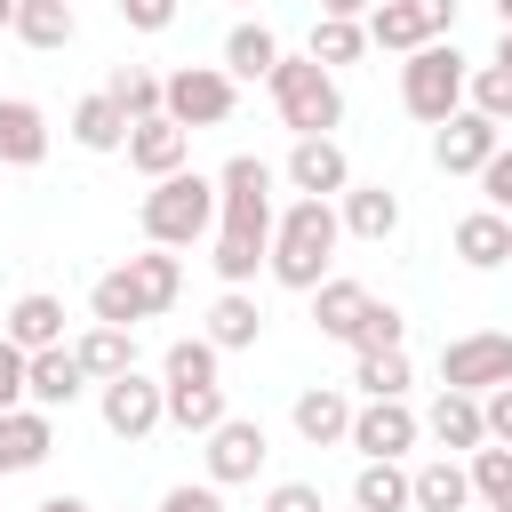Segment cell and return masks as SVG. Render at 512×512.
Returning a JSON list of instances; mask_svg holds the SVG:
<instances>
[{
  "label": "cell",
  "instance_id": "obj_19",
  "mask_svg": "<svg viewBox=\"0 0 512 512\" xmlns=\"http://www.w3.org/2000/svg\"><path fill=\"white\" fill-rule=\"evenodd\" d=\"M424 432H432L440 448H464V456H472V448L488 440V416H480V392H448V384H440V400H432V416H424Z\"/></svg>",
  "mask_w": 512,
  "mask_h": 512
},
{
  "label": "cell",
  "instance_id": "obj_4",
  "mask_svg": "<svg viewBox=\"0 0 512 512\" xmlns=\"http://www.w3.org/2000/svg\"><path fill=\"white\" fill-rule=\"evenodd\" d=\"M208 224H216V176L176 168V176H160V184L144 192V240H160V248H192Z\"/></svg>",
  "mask_w": 512,
  "mask_h": 512
},
{
  "label": "cell",
  "instance_id": "obj_36",
  "mask_svg": "<svg viewBox=\"0 0 512 512\" xmlns=\"http://www.w3.org/2000/svg\"><path fill=\"white\" fill-rule=\"evenodd\" d=\"M160 88H168V80H152L144 64H120V72L104 80V96H112L128 120H152V112H160Z\"/></svg>",
  "mask_w": 512,
  "mask_h": 512
},
{
  "label": "cell",
  "instance_id": "obj_12",
  "mask_svg": "<svg viewBox=\"0 0 512 512\" xmlns=\"http://www.w3.org/2000/svg\"><path fill=\"white\" fill-rule=\"evenodd\" d=\"M184 160H192V128H176L168 112H152V120L128 128V168H136V176L160 184V176H176Z\"/></svg>",
  "mask_w": 512,
  "mask_h": 512
},
{
  "label": "cell",
  "instance_id": "obj_48",
  "mask_svg": "<svg viewBox=\"0 0 512 512\" xmlns=\"http://www.w3.org/2000/svg\"><path fill=\"white\" fill-rule=\"evenodd\" d=\"M376 0H320V16H368Z\"/></svg>",
  "mask_w": 512,
  "mask_h": 512
},
{
  "label": "cell",
  "instance_id": "obj_5",
  "mask_svg": "<svg viewBox=\"0 0 512 512\" xmlns=\"http://www.w3.org/2000/svg\"><path fill=\"white\" fill-rule=\"evenodd\" d=\"M464 88H472V64L456 56V40H424L408 64H400V104L416 112V120H448V112H464Z\"/></svg>",
  "mask_w": 512,
  "mask_h": 512
},
{
  "label": "cell",
  "instance_id": "obj_39",
  "mask_svg": "<svg viewBox=\"0 0 512 512\" xmlns=\"http://www.w3.org/2000/svg\"><path fill=\"white\" fill-rule=\"evenodd\" d=\"M464 96H472V112H488V120H496V128H504V120H512V72H504V64H480V72H472V88H464Z\"/></svg>",
  "mask_w": 512,
  "mask_h": 512
},
{
  "label": "cell",
  "instance_id": "obj_10",
  "mask_svg": "<svg viewBox=\"0 0 512 512\" xmlns=\"http://www.w3.org/2000/svg\"><path fill=\"white\" fill-rule=\"evenodd\" d=\"M264 456H272V440H264V424H256V416H224V424L208 432V480H216V488L256 480V472H264Z\"/></svg>",
  "mask_w": 512,
  "mask_h": 512
},
{
  "label": "cell",
  "instance_id": "obj_24",
  "mask_svg": "<svg viewBox=\"0 0 512 512\" xmlns=\"http://www.w3.org/2000/svg\"><path fill=\"white\" fill-rule=\"evenodd\" d=\"M408 480H416V512H464L472 504V464H456V456H432Z\"/></svg>",
  "mask_w": 512,
  "mask_h": 512
},
{
  "label": "cell",
  "instance_id": "obj_52",
  "mask_svg": "<svg viewBox=\"0 0 512 512\" xmlns=\"http://www.w3.org/2000/svg\"><path fill=\"white\" fill-rule=\"evenodd\" d=\"M496 16H504V24H512V0H496Z\"/></svg>",
  "mask_w": 512,
  "mask_h": 512
},
{
  "label": "cell",
  "instance_id": "obj_17",
  "mask_svg": "<svg viewBox=\"0 0 512 512\" xmlns=\"http://www.w3.org/2000/svg\"><path fill=\"white\" fill-rule=\"evenodd\" d=\"M48 160V120L24 96H0V168H40Z\"/></svg>",
  "mask_w": 512,
  "mask_h": 512
},
{
  "label": "cell",
  "instance_id": "obj_15",
  "mask_svg": "<svg viewBox=\"0 0 512 512\" xmlns=\"http://www.w3.org/2000/svg\"><path fill=\"white\" fill-rule=\"evenodd\" d=\"M0 336H8V344H24V352L64 344V296H48V288L16 296V304H8V320H0Z\"/></svg>",
  "mask_w": 512,
  "mask_h": 512
},
{
  "label": "cell",
  "instance_id": "obj_53",
  "mask_svg": "<svg viewBox=\"0 0 512 512\" xmlns=\"http://www.w3.org/2000/svg\"><path fill=\"white\" fill-rule=\"evenodd\" d=\"M352 512H360V504H352Z\"/></svg>",
  "mask_w": 512,
  "mask_h": 512
},
{
  "label": "cell",
  "instance_id": "obj_37",
  "mask_svg": "<svg viewBox=\"0 0 512 512\" xmlns=\"http://www.w3.org/2000/svg\"><path fill=\"white\" fill-rule=\"evenodd\" d=\"M160 384H216V344L208 336H176L160 360Z\"/></svg>",
  "mask_w": 512,
  "mask_h": 512
},
{
  "label": "cell",
  "instance_id": "obj_23",
  "mask_svg": "<svg viewBox=\"0 0 512 512\" xmlns=\"http://www.w3.org/2000/svg\"><path fill=\"white\" fill-rule=\"evenodd\" d=\"M360 312H368V288H360V280H336V272H328V280L312 288V328H320V336H336V344H352V328H360Z\"/></svg>",
  "mask_w": 512,
  "mask_h": 512
},
{
  "label": "cell",
  "instance_id": "obj_49",
  "mask_svg": "<svg viewBox=\"0 0 512 512\" xmlns=\"http://www.w3.org/2000/svg\"><path fill=\"white\" fill-rule=\"evenodd\" d=\"M32 512H96V504H80V496H48V504H32Z\"/></svg>",
  "mask_w": 512,
  "mask_h": 512
},
{
  "label": "cell",
  "instance_id": "obj_21",
  "mask_svg": "<svg viewBox=\"0 0 512 512\" xmlns=\"http://www.w3.org/2000/svg\"><path fill=\"white\" fill-rule=\"evenodd\" d=\"M128 128H136V120H128L104 88L72 104V144H80V152H128Z\"/></svg>",
  "mask_w": 512,
  "mask_h": 512
},
{
  "label": "cell",
  "instance_id": "obj_43",
  "mask_svg": "<svg viewBox=\"0 0 512 512\" xmlns=\"http://www.w3.org/2000/svg\"><path fill=\"white\" fill-rule=\"evenodd\" d=\"M160 512H224V496H216V480H200V488L184 480V488H168V496H160Z\"/></svg>",
  "mask_w": 512,
  "mask_h": 512
},
{
  "label": "cell",
  "instance_id": "obj_16",
  "mask_svg": "<svg viewBox=\"0 0 512 512\" xmlns=\"http://www.w3.org/2000/svg\"><path fill=\"white\" fill-rule=\"evenodd\" d=\"M88 392V368H80V352L72 344H48V352H32V408H72Z\"/></svg>",
  "mask_w": 512,
  "mask_h": 512
},
{
  "label": "cell",
  "instance_id": "obj_2",
  "mask_svg": "<svg viewBox=\"0 0 512 512\" xmlns=\"http://www.w3.org/2000/svg\"><path fill=\"white\" fill-rule=\"evenodd\" d=\"M336 240H344V216L328 208V200H312V192H296V208H280V224H272V256H264V272L280 280V288H320L328 280V264H336Z\"/></svg>",
  "mask_w": 512,
  "mask_h": 512
},
{
  "label": "cell",
  "instance_id": "obj_13",
  "mask_svg": "<svg viewBox=\"0 0 512 512\" xmlns=\"http://www.w3.org/2000/svg\"><path fill=\"white\" fill-rule=\"evenodd\" d=\"M296 192H312V200H336L344 184H352V160H344V144L336 136H296V152H288V168H280Z\"/></svg>",
  "mask_w": 512,
  "mask_h": 512
},
{
  "label": "cell",
  "instance_id": "obj_35",
  "mask_svg": "<svg viewBox=\"0 0 512 512\" xmlns=\"http://www.w3.org/2000/svg\"><path fill=\"white\" fill-rule=\"evenodd\" d=\"M352 384H360L368 400H400V392H408V352H400V344H392V352H360V360H352Z\"/></svg>",
  "mask_w": 512,
  "mask_h": 512
},
{
  "label": "cell",
  "instance_id": "obj_9",
  "mask_svg": "<svg viewBox=\"0 0 512 512\" xmlns=\"http://www.w3.org/2000/svg\"><path fill=\"white\" fill-rule=\"evenodd\" d=\"M496 152H504V128H496L488 112H472V104H464V112H448V120H440V136H432L440 176H480Z\"/></svg>",
  "mask_w": 512,
  "mask_h": 512
},
{
  "label": "cell",
  "instance_id": "obj_6",
  "mask_svg": "<svg viewBox=\"0 0 512 512\" xmlns=\"http://www.w3.org/2000/svg\"><path fill=\"white\" fill-rule=\"evenodd\" d=\"M232 104H240V80H232L224 64H176L168 88H160V112H168L176 128H224Z\"/></svg>",
  "mask_w": 512,
  "mask_h": 512
},
{
  "label": "cell",
  "instance_id": "obj_40",
  "mask_svg": "<svg viewBox=\"0 0 512 512\" xmlns=\"http://www.w3.org/2000/svg\"><path fill=\"white\" fill-rule=\"evenodd\" d=\"M400 328H408V320H400L392 304H376V296H368V312H360V328H352V352H392V344H400Z\"/></svg>",
  "mask_w": 512,
  "mask_h": 512
},
{
  "label": "cell",
  "instance_id": "obj_3",
  "mask_svg": "<svg viewBox=\"0 0 512 512\" xmlns=\"http://www.w3.org/2000/svg\"><path fill=\"white\" fill-rule=\"evenodd\" d=\"M264 88L280 104V128H296V136H328L344 120V88H336V72L320 56H280Z\"/></svg>",
  "mask_w": 512,
  "mask_h": 512
},
{
  "label": "cell",
  "instance_id": "obj_33",
  "mask_svg": "<svg viewBox=\"0 0 512 512\" xmlns=\"http://www.w3.org/2000/svg\"><path fill=\"white\" fill-rule=\"evenodd\" d=\"M128 272H136V288H144V304H152V312H168V304H176V288H184V264H176L160 240H152L144 256H128Z\"/></svg>",
  "mask_w": 512,
  "mask_h": 512
},
{
  "label": "cell",
  "instance_id": "obj_38",
  "mask_svg": "<svg viewBox=\"0 0 512 512\" xmlns=\"http://www.w3.org/2000/svg\"><path fill=\"white\" fill-rule=\"evenodd\" d=\"M360 48H368V24H360V16H320V24H312V56H320V64H352Z\"/></svg>",
  "mask_w": 512,
  "mask_h": 512
},
{
  "label": "cell",
  "instance_id": "obj_28",
  "mask_svg": "<svg viewBox=\"0 0 512 512\" xmlns=\"http://www.w3.org/2000/svg\"><path fill=\"white\" fill-rule=\"evenodd\" d=\"M88 312L104 320V328H136V320H152V304H144V288H136V272L120 264V272H104L96 288H88Z\"/></svg>",
  "mask_w": 512,
  "mask_h": 512
},
{
  "label": "cell",
  "instance_id": "obj_25",
  "mask_svg": "<svg viewBox=\"0 0 512 512\" xmlns=\"http://www.w3.org/2000/svg\"><path fill=\"white\" fill-rule=\"evenodd\" d=\"M352 504L360 512H408L416 504V480L400 472V456H368L360 480H352Z\"/></svg>",
  "mask_w": 512,
  "mask_h": 512
},
{
  "label": "cell",
  "instance_id": "obj_41",
  "mask_svg": "<svg viewBox=\"0 0 512 512\" xmlns=\"http://www.w3.org/2000/svg\"><path fill=\"white\" fill-rule=\"evenodd\" d=\"M32 400V352L0 336V408H24Z\"/></svg>",
  "mask_w": 512,
  "mask_h": 512
},
{
  "label": "cell",
  "instance_id": "obj_20",
  "mask_svg": "<svg viewBox=\"0 0 512 512\" xmlns=\"http://www.w3.org/2000/svg\"><path fill=\"white\" fill-rule=\"evenodd\" d=\"M456 256H464L472 272L512 264V216H504V208H472V216L456 224Z\"/></svg>",
  "mask_w": 512,
  "mask_h": 512
},
{
  "label": "cell",
  "instance_id": "obj_45",
  "mask_svg": "<svg viewBox=\"0 0 512 512\" xmlns=\"http://www.w3.org/2000/svg\"><path fill=\"white\" fill-rule=\"evenodd\" d=\"M480 416H488V440H504V448H512V384L480 392Z\"/></svg>",
  "mask_w": 512,
  "mask_h": 512
},
{
  "label": "cell",
  "instance_id": "obj_8",
  "mask_svg": "<svg viewBox=\"0 0 512 512\" xmlns=\"http://www.w3.org/2000/svg\"><path fill=\"white\" fill-rule=\"evenodd\" d=\"M96 392H104L96 408H104V432H112V440H144V432L168 424V384H152V376H136V368L112 376V384H96Z\"/></svg>",
  "mask_w": 512,
  "mask_h": 512
},
{
  "label": "cell",
  "instance_id": "obj_51",
  "mask_svg": "<svg viewBox=\"0 0 512 512\" xmlns=\"http://www.w3.org/2000/svg\"><path fill=\"white\" fill-rule=\"evenodd\" d=\"M16 8H24V0H0V32H16Z\"/></svg>",
  "mask_w": 512,
  "mask_h": 512
},
{
  "label": "cell",
  "instance_id": "obj_11",
  "mask_svg": "<svg viewBox=\"0 0 512 512\" xmlns=\"http://www.w3.org/2000/svg\"><path fill=\"white\" fill-rule=\"evenodd\" d=\"M416 432H424V416H416L408 400H368V408H352V448H360V456H408Z\"/></svg>",
  "mask_w": 512,
  "mask_h": 512
},
{
  "label": "cell",
  "instance_id": "obj_29",
  "mask_svg": "<svg viewBox=\"0 0 512 512\" xmlns=\"http://www.w3.org/2000/svg\"><path fill=\"white\" fill-rule=\"evenodd\" d=\"M72 0H24L16 8V40L24 48H40V56H56V48H72Z\"/></svg>",
  "mask_w": 512,
  "mask_h": 512
},
{
  "label": "cell",
  "instance_id": "obj_22",
  "mask_svg": "<svg viewBox=\"0 0 512 512\" xmlns=\"http://www.w3.org/2000/svg\"><path fill=\"white\" fill-rule=\"evenodd\" d=\"M344 232H352V240H392V232H400V192H384V184H344Z\"/></svg>",
  "mask_w": 512,
  "mask_h": 512
},
{
  "label": "cell",
  "instance_id": "obj_18",
  "mask_svg": "<svg viewBox=\"0 0 512 512\" xmlns=\"http://www.w3.org/2000/svg\"><path fill=\"white\" fill-rule=\"evenodd\" d=\"M296 432L312 440V448H336V440H352V400L336 392V384H312V392H296Z\"/></svg>",
  "mask_w": 512,
  "mask_h": 512
},
{
  "label": "cell",
  "instance_id": "obj_1",
  "mask_svg": "<svg viewBox=\"0 0 512 512\" xmlns=\"http://www.w3.org/2000/svg\"><path fill=\"white\" fill-rule=\"evenodd\" d=\"M272 168L256 160V152H232L224 168H216V280L224 288H248L256 280V264L272 256Z\"/></svg>",
  "mask_w": 512,
  "mask_h": 512
},
{
  "label": "cell",
  "instance_id": "obj_14",
  "mask_svg": "<svg viewBox=\"0 0 512 512\" xmlns=\"http://www.w3.org/2000/svg\"><path fill=\"white\" fill-rule=\"evenodd\" d=\"M56 448L48 408H0V472H40Z\"/></svg>",
  "mask_w": 512,
  "mask_h": 512
},
{
  "label": "cell",
  "instance_id": "obj_32",
  "mask_svg": "<svg viewBox=\"0 0 512 512\" xmlns=\"http://www.w3.org/2000/svg\"><path fill=\"white\" fill-rule=\"evenodd\" d=\"M368 40H376V48H392V56H416L432 32L416 24V8H408V0H376V8H368Z\"/></svg>",
  "mask_w": 512,
  "mask_h": 512
},
{
  "label": "cell",
  "instance_id": "obj_34",
  "mask_svg": "<svg viewBox=\"0 0 512 512\" xmlns=\"http://www.w3.org/2000/svg\"><path fill=\"white\" fill-rule=\"evenodd\" d=\"M472 496H480L488 512H512V448H504V440H496V448H488V440L472 448Z\"/></svg>",
  "mask_w": 512,
  "mask_h": 512
},
{
  "label": "cell",
  "instance_id": "obj_47",
  "mask_svg": "<svg viewBox=\"0 0 512 512\" xmlns=\"http://www.w3.org/2000/svg\"><path fill=\"white\" fill-rule=\"evenodd\" d=\"M408 8H416V24H424L432 40H440V32H456V0H408Z\"/></svg>",
  "mask_w": 512,
  "mask_h": 512
},
{
  "label": "cell",
  "instance_id": "obj_42",
  "mask_svg": "<svg viewBox=\"0 0 512 512\" xmlns=\"http://www.w3.org/2000/svg\"><path fill=\"white\" fill-rule=\"evenodd\" d=\"M264 512H328V504H320V488H312V480H280V488L264 496Z\"/></svg>",
  "mask_w": 512,
  "mask_h": 512
},
{
  "label": "cell",
  "instance_id": "obj_44",
  "mask_svg": "<svg viewBox=\"0 0 512 512\" xmlns=\"http://www.w3.org/2000/svg\"><path fill=\"white\" fill-rule=\"evenodd\" d=\"M120 16H128L136 32H168V24H176V0H120Z\"/></svg>",
  "mask_w": 512,
  "mask_h": 512
},
{
  "label": "cell",
  "instance_id": "obj_30",
  "mask_svg": "<svg viewBox=\"0 0 512 512\" xmlns=\"http://www.w3.org/2000/svg\"><path fill=\"white\" fill-rule=\"evenodd\" d=\"M272 64H280V40L264 24H232L224 32V72L232 80H272Z\"/></svg>",
  "mask_w": 512,
  "mask_h": 512
},
{
  "label": "cell",
  "instance_id": "obj_27",
  "mask_svg": "<svg viewBox=\"0 0 512 512\" xmlns=\"http://www.w3.org/2000/svg\"><path fill=\"white\" fill-rule=\"evenodd\" d=\"M72 352H80L88 384H112V376H128V368H136V328H104V320H96Z\"/></svg>",
  "mask_w": 512,
  "mask_h": 512
},
{
  "label": "cell",
  "instance_id": "obj_50",
  "mask_svg": "<svg viewBox=\"0 0 512 512\" xmlns=\"http://www.w3.org/2000/svg\"><path fill=\"white\" fill-rule=\"evenodd\" d=\"M496 64H504V72H512V24H504V40H496Z\"/></svg>",
  "mask_w": 512,
  "mask_h": 512
},
{
  "label": "cell",
  "instance_id": "obj_26",
  "mask_svg": "<svg viewBox=\"0 0 512 512\" xmlns=\"http://www.w3.org/2000/svg\"><path fill=\"white\" fill-rule=\"evenodd\" d=\"M256 328H264V312H256L248 288H224V296L208 304V344H216V352H248Z\"/></svg>",
  "mask_w": 512,
  "mask_h": 512
},
{
  "label": "cell",
  "instance_id": "obj_31",
  "mask_svg": "<svg viewBox=\"0 0 512 512\" xmlns=\"http://www.w3.org/2000/svg\"><path fill=\"white\" fill-rule=\"evenodd\" d=\"M224 416H232V408H224V384H168V424H176V432H200V440H208Z\"/></svg>",
  "mask_w": 512,
  "mask_h": 512
},
{
  "label": "cell",
  "instance_id": "obj_7",
  "mask_svg": "<svg viewBox=\"0 0 512 512\" xmlns=\"http://www.w3.org/2000/svg\"><path fill=\"white\" fill-rule=\"evenodd\" d=\"M440 384L448 392H496V384H512V336L504 328H472V336L440 344Z\"/></svg>",
  "mask_w": 512,
  "mask_h": 512
},
{
  "label": "cell",
  "instance_id": "obj_46",
  "mask_svg": "<svg viewBox=\"0 0 512 512\" xmlns=\"http://www.w3.org/2000/svg\"><path fill=\"white\" fill-rule=\"evenodd\" d=\"M480 192H488V208H504V216H512V152H496V160L480 168Z\"/></svg>",
  "mask_w": 512,
  "mask_h": 512
}]
</instances>
